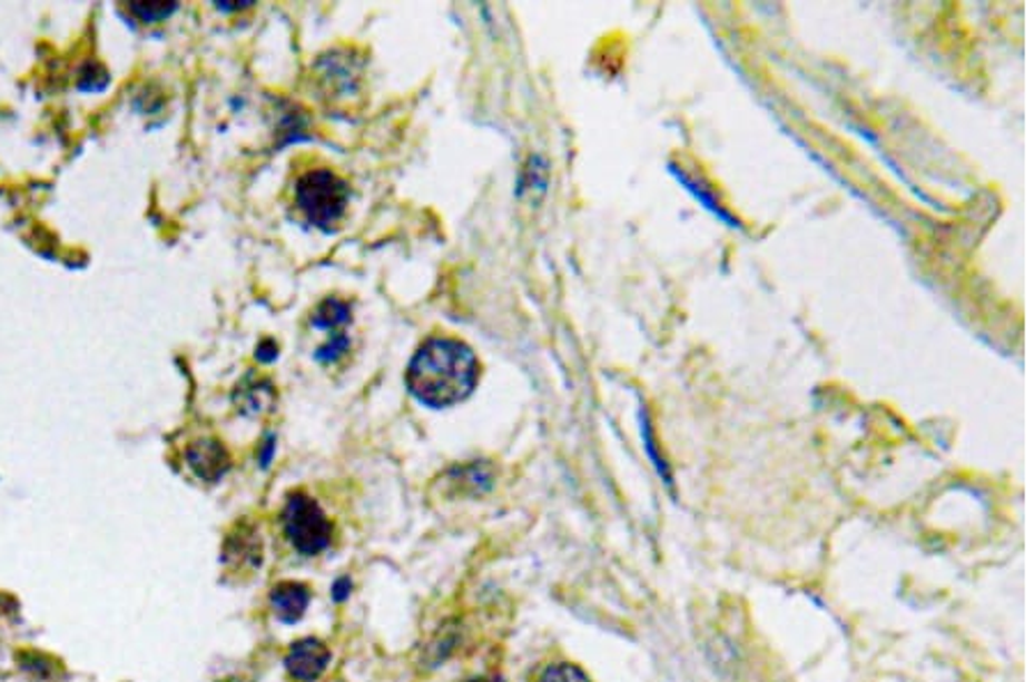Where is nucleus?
<instances>
[{
  "instance_id": "8",
  "label": "nucleus",
  "mask_w": 1034,
  "mask_h": 682,
  "mask_svg": "<svg viewBox=\"0 0 1034 682\" xmlns=\"http://www.w3.org/2000/svg\"><path fill=\"white\" fill-rule=\"evenodd\" d=\"M239 409L244 414H258L263 409H269V405L274 403V391H272V384L269 382H254V386H244L237 391V396H235Z\"/></svg>"
},
{
  "instance_id": "13",
  "label": "nucleus",
  "mask_w": 1034,
  "mask_h": 682,
  "mask_svg": "<svg viewBox=\"0 0 1034 682\" xmlns=\"http://www.w3.org/2000/svg\"><path fill=\"white\" fill-rule=\"evenodd\" d=\"M106 83H109V75H106V71L99 65H95V62L86 65V69L81 71V77H79V88L81 90L97 92V90H104Z\"/></svg>"
},
{
  "instance_id": "2",
  "label": "nucleus",
  "mask_w": 1034,
  "mask_h": 682,
  "mask_svg": "<svg viewBox=\"0 0 1034 682\" xmlns=\"http://www.w3.org/2000/svg\"><path fill=\"white\" fill-rule=\"evenodd\" d=\"M349 202V187L332 170H311L297 182V205L304 217L323 230L343 219Z\"/></svg>"
},
{
  "instance_id": "9",
  "label": "nucleus",
  "mask_w": 1034,
  "mask_h": 682,
  "mask_svg": "<svg viewBox=\"0 0 1034 682\" xmlns=\"http://www.w3.org/2000/svg\"><path fill=\"white\" fill-rule=\"evenodd\" d=\"M311 322L315 327L336 332L338 327H343L349 322V306L345 302H338V299H327V302H323L317 306Z\"/></svg>"
},
{
  "instance_id": "15",
  "label": "nucleus",
  "mask_w": 1034,
  "mask_h": 682,
  "mask_svg": "<svg viewBox=\"0 0 1034 682\" xmlns=\"http://www.w3.org/2000/svg\"><path fill=\"white\" fill-rule=\"evenodd\" d=\"M217 8L221 12H239L244 8H252V3H248V0H246V3H217Z\"/></svg>"
},
{
  "instance_id": "10",
  "label": "nucleus",
  "mask_w": 1034,
  "mask_h": 682,
  "mask_svg": "<svg viewBox=\"0 0 1034 682\" xmlns=\"http://www.w3.org/2000/svg\"><path fill=\"white\" fill-rule=\"evenodd\" d=\"M671 172H676V177H679V182H681V185H683V187H686V189H688V191H690V194H692V196H695V198H697V200H699V202H701L706 209H710L712 214H718V217H720L722 221H727L729 226H736V224H733V219H731L729 214L722 209V205L716 200V196H712V194L706 189V185L697 182V179H695L692 175H688V172H683V170L679 172V170H673V168H671Z\"/></svg>"
},
{
  "instance_id": "5",
  "label": "nucleus",
  "mask_w": 1034,
  "mask_h": 682,
  "mask_svg": "<svg viewBox=\"0 0 1034 682\" xmlns=\"http://www.w3.org/2000/svg\"><path fill=\"white\" fill-rule=\"evenodd\" d=\"M329 660H332V653L323 641L302 639L293 643L288 658H285V666H288L293 678L302 682H313L325 673V669L329 666Z\"/></svg>"
},
{
  "instance_id": "12",
  "label": "nucleus",
  "mask_w": 1034,
  "mask_h": 682,
  "mask_svg": "<svg viewBox=\"0 0 1034 682\" xmlns=\"http://www.w3.org/2000/svg\"><path fill=\"white\" fill-rule=\"evenodd\" d=\"M541 682H591V678L580 666L561 662V664L550 666L541 675Z\"/></svg>"
},
{
  "instance_id": "6",
  "label": "nucleus",
  "mask_w": 1034,
  "mask_h": 682,
  "mask_svg": "<svg viewBox=\"0 0 1034 682\" xmlns=\"http://www.w3.org/2000/svg\"><path fill=\"white\" fill-rule=\"evenodd\" d=\"M308 602H311V593L299 582H280L269 593V604L274 609V616L280 623H288V625L297 623L306 614Z\"/></svg>"
},
{
  "instance_id": "14",
  "label": "nucleus",
  "mask_w": 1034,
  "mask_h": 682,
  "mask_svg": "<svg viewBox=\"0 0 1034 682\" xmlns=\"http://www.w3.org/2000/svg\"><path fill=\"white\" fill-rule=\"evenodd\" d=\"M349 589H352L349 580H338L336 586H334V593H332L334 600H336V602H343V600L349 595Z\"/></svg>"
},
{
  "instance_id": "16",
  "label": "nucleus",
  "mask_w": 1034,
  "mask_h": 682,
  "mask_svg": "<svg viewBox=\"0 0 1034 682\" xmlns=\"http://www.w3.org/2000/svg\"><path fill=\"white\" fill-rule=\"evenodd\" d=\"M472 682H502L499 678H479V680H472Z\"/></svg>"
},
{
  "instance_id": "7",
  "label": "nucleus",
  "mask_w": 1034,
  "mask_h": 682,
  "mask_svg": "<svg viewBox=\"0 0 1034 682\" xmlns=\"http://www.w3.org/2000/svg\"><path fill=\"white\" fill-rule=\"evenodd\" d=\"M233 561L239 567L260 565V541L254 533L239 531L237 537H230L228 547H226V563H233Z\"/></svg>"
},
{
  "instance_id": "11",
  "label": "nucleus",
  "mask_w": 1034,
  "mask_h": 682,
  "mask_svg": "<svg viewBox=\"0 0 1034 682\" xmlns=\"http://www.w3.org/2000/svg\"><path fill=\"white\" fill-rule=\"evenodd\" d=\"M177 10V3H131L129 12L138 17L142 23H159L166 21Z\"/></svg>"
},
{
  "instance_id": "1",
  "label": "nucleus",
  "mask_w": 1034,
  "mask_h": 682,
  "mask_svg": "<svg viewBox=\"0 0 1034 682\" xmlns=\"http://www.w3.org/2000/svg\"><path fill=\"white\" fill-rule=\"evenodd\" d=\"M481 377L474 352L453 338L425 340L407 368L412 396L433 409L457 405L472 396Z\"/></svg>"
},
{
  "instance_id": "3",
  "label": "nucleus",
  "mask_w": 1034,
  "mask_h": 682,
  "mask_svg": "<svg viewBox=\"0 0 1034 682\" xmlns=\"http://www.w3.org/2000/svg\"><path fill=\"white\" fill-rule=\"evenodd\" d=\"M283 531L299 554L315 556L329 547L334 528L315 498L295 492L283 508Z\"/></svg>"
},
{
  "instance_id": "4",
  "label": "nucleus",
  "mask_w": 1034,
  "mask_h": 682,
  "mask_svg": "<svg viewBox=\"0 0 1034 682\" xmlns=\"http://www.w3.org/2000/svg\"><path fill=\"white\" fill-rule=\"evenodd\" d=\"M187 464L200 481L217 483L230 470V455L217 439H198L187 448Z\"/></svg>"
}]
</instances>
